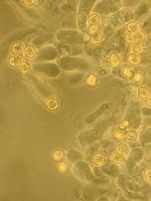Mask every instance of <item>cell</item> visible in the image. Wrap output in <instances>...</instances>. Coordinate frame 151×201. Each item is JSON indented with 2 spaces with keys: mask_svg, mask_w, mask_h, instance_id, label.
<instances>
[{
  "mask_svg": "<svg viewBox=\"0 0 151 201\" xmlns=\"http://www.w3.org/2000/svg\"><path fill=\"white\" fill-rule=\"evenodd\" d=\"M74 172L81 180L86 182H93L96 178L91 170L85 163L79 161L75 164L73 167Z\"/></svg>",
  "mask_w": 151,
  "mask_h": 201,
  "instance_id": "1",
  "label": "cell"
},
{
  "mask_svg": "<svg viewBox=\"0 0 151 201\" xmlns=\"http://www.w3.org/2000/svg\"><path fill=\"white\" fill-rule=\"evenodd\" d=\"M82 155L78 152L74 150H71L68 152L67 158L70 162L74 164L75 162L79 161L82 159Z\"/></svg>",
  "mask_w": 151,
  "mask_h": 201,
  "instance_id": "2",
  "label": "cell"
},
{
  "mask_svg": "<svg viewBox=\"0 0 151 201\" xmlns=\"http://www.w3.org/2000/svg\"><path fill=\"white\" fill-rule=\"evenodd\" d=\"M24 50L23 46L20 43H16L14 44L11 49L12 52L16 56L22 55Z\"/></svg>",
  "mask_w": 151,
  "mask_h": 201,
  "instance_id": "3",
  "label": "cell"
},
{
  "mask_svg": "<svg viewBox=\"0 0 151 201\" xmlns=\"http://www.w3.org/2000/svg\"><path fill=\"white\" fill-rule=\"evenodd\" d=\"M102 37V35L100 32L97 31L91 35L90 41L93 44H97L101 41Z\"/></svg>",
  "mask_w": 151,
  "mask_h": 201,
  "instance_id": "4",
  "label": "cell"
},
{
  "mask_svg": "<svg viewBox=\"0 0 151 201\" xmlns=\"http://www.w3.org/2000/svg\"><path fill=\"white\" fill-rule=\"evenodd\" d=\"M47 106L48 108L51 110H55L57 108L58 103L53 97H52L47 100Z\"/></svg>",
  "mask_w": 151,
  "mask_h": 201,
  "instance_id": "5",
  "label": "cell"
},
{
  "mask_svg": "<svg viewBox=\"0 0 151 201\" xmlns=\"http://www.w3.org/2000/svg\"><path fill=\"white\" fill-rule=\"evenodd\" d=\"M126 136L129 141H135L137 139L138 135L135 130H129L126 132Z\"/></svg>",
  "mask_w": 151,
  "mask_h": 201,
  "instance_id": "6",
  "label": "cell"
},
{
  "mask_svg": "<svg viewBox=\"0 0 151 201\" xmlns=\"http://www.w3.org/2000/svg\"><path fill=\"white\" fill-rule=\"evenodd\" d=\"M127 28L129 32L133 33L138 31L140 29V25L137 23L131 22L127 25Z\"/></svg>",
  "mask_w": 151,
  "mask_h": 201,
  "instance_id": "7",
  "label": "cell"
},
{
  "mask_svg": "<svg viewBox=\"0 0 151 201\" xmlns=\"http://www.w3.org/2000/svg\"><path fill=\"white\" fill-rule=\"evenodd\" d=\"M118 152L123 155H126L129 152L128 147L125 144H120L117 147Z\"/></svg>",
  "mask_w": 151,
  "mask_h": 201,
  "instance_id": "8",
  "label": "cell"
},
{
  "mask_svg": "<svg viewBox=\"0 0 151 201\" xmlns=\"http://www.w3.org/2000/svg\"><path fill=\"white\" fill-rule=\"evenodd\" d=\"M93 160L96 165H100L104 163L105 158L102 154H98L94 156Z\"/></svg>",
  "mask_w": 151,
  "mask_h": 201,
  "instance_id": "9",
  "label": "cell"
},
{
  "mask_svg": "<svg viewBox=\"0 0 151 201\" xmlns=\"http://www.w3.org/2000/svg\"><path fill=\"white\" fill-rule=\"evenodd\" d=\"M136 41L138 43H141L145 40V35L143 32L138 31L136 32L135 34Z\"/></svg>",
  "mask_w": 151,
  "mask_h": 201,
  "instance_id": "10",
  "label": "cell"
},
{
  "mask_svg": "<svg viewBox=\"0 0 151 201\" xmlns=\"http://www.w3.org/2000/svg\"><path fill=\"white\" fill-rule=\"evenodd\" d=\"M138 93L139 97L142 99H146L150 95L149 91L147 88L144 87H142L139 89Z\"/></svg>",
  "mask_w": 151,
  "mask_h": 201,
  "instance_id": "11",
  "label": "cell"
},
{
  "mask_svg": "<svg viewBox=\"0 0 151 201\" xmlns=\"http://www.w3.org/2000/svg\"><path fill=\"white\" fill-rule=\"evenodd\" d=\"M25 55L28 57L32 58L36 55L34 49L31 46H28L25 49Z\"/></svg>",
  "mask_w": 151,
  "mask_h": 201,
  "instance_id": "12",
  "label": "cell"
},
{
  "mask_svg": "<svg viewBox=\"0 0 151 201\" xmlns=\"http://www.w3.org/2000/svg\"><path fill=\"white\" fill-rule=\"evenodd\" d=\"M29 64L26 62H24L21 63L18 67L19 71L22 73H27L29 71Z\"/></svg>",
  "mask_w": 151,
  "mask_h": 201,
  "instance_id": "13",
  "label": "cell"
},
{
  "mask_svg": "<svg viewBox=\"0 0 151 201\" xmlns=\"http://www.w3.org/2000/svg\"><path fill=\"white\" fill-rule=\"evenodd\" d=\"M112 161L115 163L120 164L125 160L123 155L119 153H115L113 155Z\"/></svg>",
  "mask_w": 151,
  "mask_h": 201,
  "instance_id": "14",
  "label": "cell"
},
{
  "mask_svg": "<svg viewBox=\"0 0 151 201\" xmlns=\"http://www.w3.org/2000/svg\"><path fill=\"white\" fill-rule=\"evenodd\" d=\"M141 48L138 44H135L132 45L130 48V53L132 55H138L140 53Z\"/></svg>",
  "mask_w": 151,
  "mask_h": 201,
  "instance_id": "15",
  "label": "cell"
},
{
  "mask_svg": "<svg viewBox=\"0 0 151 201\" xmlns=\"http://www.w3.org/2000/svg\"><path fill=\"white\" fill-rule=\"evenodd\" d=\"M129 61L133 65H138L140 61V58L138 55H131L128 58Z\"/></svg>",
  "mask_w": 151,
  "mask_h": 201,
  "instance_id": "16",
  "label": "cell"
},
{
  "mask_svg": "<svg viewBox=\"0 0 151 201\" xmlns=\"http://www.w3.org/2000/svg\"><path fill=\"white\" fill-rule=\"evenodd\" d=\"M9 61L12 67H16L20 64V59L18 57H13L10 58Z\"/></svg>",
  "mask_w": 151,
  "mask_h": 201,
  "instance_id": "17",
  "label": "cell"
},
{
  "mask_svg": "<svg viewBox=\"0 0 151 201\" xmlns=\"http://www.w3.org/2000/svg\"><path fill=\"white\" fill-rule=\"evenodd\" d=\"M111 62L113 66L117 67L119 65V60L118 56L116 54H113L110 57Z\"/></svg>",
  "mask_w": 151,
  "mask_h": 201,
  "instance_id": "18",
  "label": "cell"
},
{
  "mask_svg": "<svg viewBox=\"0 0 151 201\" xmlns=\"http://www.w3.org/2000/svg\"><path fill=\"white\" fill-rule=\"evenodd\" d=\"M99 21L98 16L95 15L90 16L88 18V21L91 24H97Z\"/></svg>",
  "mask_w": 151,
  "mask_h": 201,
  "instance_id": "19",
  "label": "cell"
},
{
  "mask_svg": "<svg viewBox=\"0 0 151 201\" xmlns=\"http://www.w3.org/2000/svg\"><path fill=\"white\" fill-rule=\"evenodd\" d=\"M125 39L127 43H131L134 41V38L133 35L131 33H129L126 35Z\"/></svg>",
  "mask_w": 151,
  "mask_h": 201,
  "instance_id": "20",
  "label": "cell"
},
{
  "mask_svg": "<svg viewBox=\"0 0 151 201\" xmlns=\"http://www.w3.org/2000/svg\"><path fill=\"white\" fill-rule=\"evenodd\" d=\"M145 175L146 178L151 182V170L148 169L146 170Z\"/></svg>",
  "mask_w": 151,
  "mask_h": 201,
  "instance_id": "21",
  "label": "cell"
},
{
  "mask_svg": "<svg viewBox=\"0 0 151 201\" xmlns=\"http://www.w3.org/2000/svg\"><path fill=\"white\" fill-rule=\"evenodd\" d=\"M126 76L129 79H133L134 76V72L131 71H129L127 72Z\"/></svg>",
  "mask_w": 151,
  "mask_h": 201,
  "instance_id": "22",
  "label": "cell"
},
{
  "mask_svg": "<svg viewBox=\"0 0 151 201\" xmlns=\"http://www.w3.org/2000/svg\"><path fill=\"white\" fill-rule=\"evenodd\" d=\"M119 133L121 135H124L126 134V128L123 127H119L118 128Z\"/></svg>",
  "mask_w": 151,
  "mask_h": 201,
  "instance_id": "23",
  "label": "cell"
},
{
  "mask_svg": "<svg viewBox=\"0 0 151 201\" xmlns=\"http://www.w3.org/2000/svg\"><path fill=\"white\" fill-rule=\"evenodd\" d=\"M23 3L28 6H30L34 4L35 2L34 0H23Z\"/></svg>",
  "mask_w": 151,
  "mask_h": 201,
  "instance_id": "24",
  "label": "cell"
},
{
  "mask_svg": "<svg viewBox=\"0 0 151 201\" xmlns=\"http://www.w3.org/2000/svg\"><path fill=\"white\" fill-rule=\"evenodd\" d=\"M145 102L148 106L151 107V95L149 96L145 100Z\"/></svg>",
  "mask_w": 151,
  "mask_h": 201,
  "instance_id": "25",
  "label": "cell"
}]
</instances>
